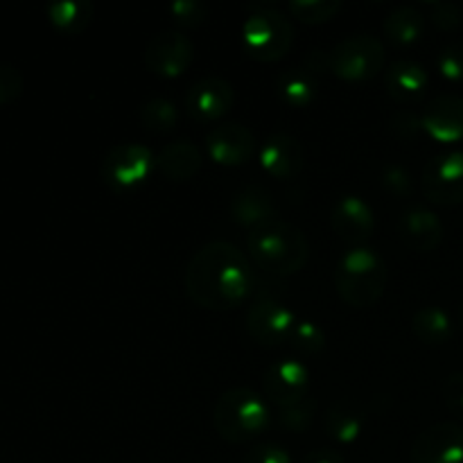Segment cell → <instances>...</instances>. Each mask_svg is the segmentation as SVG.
<instances>
[{
  "label": "cell",
  "mask_w": 463,
  "mask_h": 463,
  "mask_svg": "<svg viewBox=\"0 0 463 463\" xmlns=\"http://www.w3.org/2000/svg\"><path fill=\"white\" fill-rule=\"evenodd\" d=\"M188 297L206 310H233L253 289V271L247 253L226 240H215L190 258L184 274Z\"/></svg>",
  "instance_id": "1"
},
{
  "label": "cell",
  "mask_w": 463,
  "mask_h": 463,
  "mask_svg": "<svg viewBox=\"0 0 463 463\" xmlns=\"http://www.w3.org/2000/svg\"><path fill=\"white\" fill-rule=\"evenodd\" d=\"M251 260L267 274L292 276L303 269L310 258V242L297 224L274 220L249 235Z\"/></svg>",
  "instance_id": "2"
},
{
  "label": "cell",
  "mask_w": 463,
  "mask_h": 463,
  "mask_svg": "<svg viewBox=\"0 0 463 463\" xmlns=\"http://www.w3.org/2000/svg\"><path fill=\"white\" fill-rule=\"evenodd\" d=\"M389 269L380 253L369 247L348 249L335 269V288L342 301L353 307H369L383 298Z\"/></svg>",
  "instance_id": "3"
},
{
  "label": "cell",
  "mask_w": 463,
  "mask_h": 463,
  "mask_svg": "<svg viewBox=\"0 0 463 463\" xmlns=\"http://www.w3.org/2000/svg\"><path fill=\"white\" fill-rule=\"evenodd\" d=\"M271 423V411L265 398L249 387H233L222 393L213 411L217 434L229 443H251Z\"/></svg>",
  "instance_id": "4"
},
{
  "label": "cell",
  "mask_w": 463,
  "mask_h": 463,
  "mask_svg": "<svg viewBox=\"0 0 463 463\" xmlns=\"http://www.w3.org/2000/svg\"><path fill=\"white\" fill-rule=\"evenodd\" d=\"M292 21L271 5L251 7L242 25V45L258 63H276L292 50Z\"/></svg>",
  "instance_id": "5"
},
{
  "label": "cell",
  "mask_w": 463,
  "mask_h": 463,
  "mask_svg": "<svg viewBox=\"0 0 463 463\" xmlns=\"http://www.w3.org/2000/svg\"><path fill=\"white\" fill-rule=\"evenodd\" d=\"M384 66V45L371 34L346 36L328 52V71L346 81H366Z\"/></svg>",
  "instance_id": "6"
},
{
  "label": "cell",
  "mask_w": 463,
  "mask_h": 463,
  "mask_svg": "<svg viewBox=\"0 0 463 463\" xmlns=\"http://www.w3.org/2000/svg\"><path fill=\"white\" fill-rule=\"evenodd\" d=\"M154 167H156V158H154L152 149H147L145 145H116L109 149L102 161V179L109 188L127 193V190L143 185Z\"/></svg>",
  "instance_id": "7"
},
{
  "label": "cell",
  "mask_w": 463,
  "mask_h": 463,
  "mask_svg": "<svg viewBox=\"0 0 463 463\" xmlns=\"http://www.w3.org/2000/svg\"><path fill=\"white\" fill-rule=\"evenodd\" d=\"M143 61L149 72L165 80L184 75L194 61V43L179 30H165L145 45Z\"/></svg>",
  "instance_id": "8"
},
{
  "label": "cell",
  "mask_w": 463,
  "mask_h": 463,
  "mask_svg": "<svg viewBox=\"0 0 463 463\" xmlns=\"http://www.w3.org/2000/svg\"><path fill=\"white\" fill-rule=\"evenodd\" d=\"M423 193L437 206L463 202V152L452 149L434 156L423 170Z\"/></svg>",
  "instance_id": "9"
},
{
  "label": "cell",
  "mask_w": 463,
  "mask_h": 463,
  "mask_svg": "<svg viewBox=\"0 0 463 463\" xmlns=\"http://www.w3.org/2000/svg\"><path fill=\"white\" fill-rule=\"evenodd\" d=\"M235 89L224 77L206 75L188 89L184 107L197 122H215L233 109Z\"/></svg>",
  "instance_id": "10"
},
{
  "label": "cell",
  "mask_w": 463,
  "mask_h": 463,
  "mask_svg": "<svg viewBox=\"0 0 463 463\" xmlns=\"http://www.w3.org/2000/svg\"><path fill=\"white\" fill-rule=\"evenodd\" d=\"M297 317L274 298H260L247 312V330L262 346H280L289 342Z\"/></svg>",
  "instance_id": "11"
},
{
  "label": "cell",
  "mask_w": 463,
  "mask_h": 463,
  "mask_svg": "<svg viewBox=\"0 0 463 463\" xmlns=\"http://www.w3.org/2000/svg\"><path fill=\"white\" fill-rule=\"evenodd\" d=\"M411 463H463V425L446 420L423 430L411 446Z\"/></svg>",
  "instance_id": "12"
},
{
  "label": "cell",
  "mask_w": 463,
  "mask_h": 463,
  "mask_svg": "<svg viewBox=\"0 0 463 463\" xmlns=\"http://www.w3.org/2000/svg\"><path fill=\"white\" fill-rule=\"evenodd\" d=\"M208 156L224 167H240L251 161L256 152V136L242 122H224L208 131Z\"/></svg>",
  "instance_id": "13"
},
{
  "label": "cell",
  "mask_w": 463,
  "mask_h": 463,
  "mask_svg": "<svg viewBox=\"0 0 463 463\" xmlns=\"http://www.w3.org/2000/svg\"><path fill=\"white\" fill-rule=\"evenodd\" d=\"M330 226L339 235V240L351 244V249L364 247V242L375 231V213L362 197L346 194L335 203L330 213Z\"/></svg>",
  "instance_id": "14"
},
{
  "label": "cell",
  "mask_w": 463,
  "mask_h": 463,
  "mask_svg": "<svg viewBox=\"0 0 463 463\" xmlns=\"http://www.w3.org/2000/svg\"><path fill=\"white\" fill-rule=\"evenodd\" d=\"M265 393L279 407L294 405L310 396V371L298 360H280L265 373Z\"/></svg>",
  "instance_id": "15"
},
{
  "label": "cell",
  "mask_w": 463,
  "mask_h": 463,
  "mask_svg": "<svg viewBox=\"0 0 463 463\" xmlns=\"http://www.w3.org/2000/svg\"><path fill=\"white\" fill-rule=\"evenodd\" d=\"M260 165L274 179L289 181L306 165V149L288 131H274L260 147Z\"/></svg>",
  "instance_id": "16"
},
{
  "label": "cell",
  "mask_w": 463,
  "mask_h": 463,
  "mask_svg": "<svg viewBox=\"0 0 463 463\" xmlns=\"http://www.w3.org/2000/svg\"><path fill=\"white\" fill-rule=\"evenodd\" d=\"M423 131L437 143L463 140V98L461 95H437L423 111Z\"/></svg>",
  "instance_id": "17"
},
{
  "label": "cell",
  "mask_w": 463,
  "mask_h": 463,
  "mask_svg": "<svg viewBox=\"0 0 463 463\" xmlns=\"http://www.w3.org/2000/svg\"><path fill=\"white\" fill-rule=\"evenodd\" d=\"M398 235L411 251H434L443 240V222L430 208L411 206L398 220Z\"/></svg>",
  "instance_id": "18"
},
{
  "label": "cell",
  "mask_w": 463,
  "mask_h": 463,
  "mask_svg": "<svg viewBox=\"0 0 463 463\" xmlns=\"http://www.w3.org/2000/svg\"><path fill=\"white\" fill-rule=\"evenodd\" d=\"M231 217L244 229L256 231L279 220V211H276L274 197L265 185L249 184L240 188L231 199Z\"/></svg>",
  "instance_id": "19"
},
{
  "label": "cell",
  "mask_w": 463,
  "mask_h": 463,
  "mask_svg": "<svg viewBox=\"0 0 463 463\" xmlns=\"http://www.w3.org/2000/svg\"><path fill=\"white\" fill-rule=\"evenodd\" d=\"M384 86H387L389 98L401 104L419 102L430 86V75L419 61L414 59H398L389 66L384 75Z\"/></svg>",
  "instance_id": "20"
},
{
  "label": "cell",
  "mask_w": 463,
  "mask_h": 463,
  "mask_svg": "<svg viewBox=\"0 0 463 463\" xmlns=\"http://www.w3.org/2000/svg\"><path fill=\"white\" fill-rule=\"evenodd\" d=\"M202 149L193 143V140H172L165 147L158 152L156 167L165 179L184 184L190 181L199 170H202Z\"/></svg>",
  "instance_id": "21"
},
{
  "label": "cell",
  "mask_w": 463,
  "mask_h": 463,
  "mask_svg": "<svg viewBox=\"0 0 463 463\" xmlns=\"http://www.w3.org/2000/svg\"><path fill=\"white\" fill-rule=\"evenodd\" d=\"M324 428L328 437L337 443H355L364 430V411L351 401H337L326 410Z\"/></svg>",
  "instance_id": "22"
},
{
  "label": "cell",
  "mask_w": 463,
  "mask_h": 463,
  "mask_svg": "<svg viewBox=\"0 0 463 463\" xmlns=\"http://www.w3.org/2000/svg\"><path fill=\"white\" fill-rule=\"evenodd\" d=\"M425 32V14L414 5H401L384 18V34L393 45L416 43Z\"/></svg>",
  "instance_id": "23"
},
{
  "label": "cell",
  "mask_w": 463,
  "mask_h": 463,
  "mask_svg": "<svg viewBox=\"0 0 463 463\" xmlns=\"http://www.w3.org/2000/svg\"><path fill=\"white\" fill-rule=\"evenodd\" d=\"M276 93L285 104L303 109L317 98V75L307 68H292L276 77Z\"/></svg>",
  "instance_id": "24"
},
{
  "label": "cell",
  "mask_w": 463,
  "mask_h": 463,
  "mask_svg": "<svg viewBox=\"0 0 463 463\" xmlns=\"http://www.w3.org/2000/svg\"><path fill=\"white\" fill-rule=\"evenodd\" d=\"M45 12L48 21L63 34H80L93 21V3L89 0H54Z\"/></svg>",
  "instance_id": "25"
},
{
  "label": "cell",
  "mask_w": 463,
  "mask_h": 463,
  "mask_svg": "<svg viewBox=\"0 0 463 463\" xmlns=\"http://www.w3.org/2000/svg\"><path fill=\"white\" fill-rule=\"evenodd\" d=\"M414 335L428 346H441L452 337V319L443 307L428 306L414 312L411 319Z\"/></svg>",
  "instance_id": "26"
},
{
  "label": "cell",
  "mask_w": 463,
  "mask_h": 463,
  "mask_svg": "<svg viewBox=\"0 0 463 463\" xmlns=\"http://www.w3.org/2000/svg\"><path fill=\"white\" fill-rule=\"evenodd\" d=\"M140 120L154 134H165V131L175 129L176 122H179V109L167 98H154L143 104Z\"/></svg>",
  "instance_id": "27"
},
{
  "label": "cell",
  "mask_w": 463,
  "mask_h": 463,
  "mask_svg": "<svg viewBox=\"0 0 463 463\" xmlns=\"http://www.w3.org/2000/svg\"><path fill=\"white\" fill-rule=\"evenodd\" d=\"M288 9L294 18L306 25H319V23L330 21L342 9V3L339 0H292Z\"/></svg>",
  "instance_id": "28"
},
{
  "label": "cell",
  "mask_w": 463,
  "mask_h": 463,
  "mask_svg": "<svg viewBox=\"0 0 463 463\" xmlns=\"http://www.w3.org/2000/svg\"><path fill=\"white\" fill-rule=\"evenodd\" d=\"M315 416L317 398L312 396V393L307 398H303V401L294 402V405L279 407V423L283 425V428L292 430V432H303V430L310 428Z\"/></svg>",
  "instance_id": "29"
},
{
  "label": "cell",
  "mask_w": 463,
  "mask_h": 463,
  "mask_svg": "<svg viewBox=\"0 0 463 463\" xmlns=\"http://www.w3.org/2000/svg\"><path fill=\"white\" fill-rule=\"evenodd\" d=\"M289 344L298 353H303V355H319L326 348V335L312 321H297V326L292 330V337H289Z\"/></svg>",
  "instance_id": "30"
},
{
  "label": "cell",
  "mask_w": 463,
  "mask_h": 463,
  "mask_svg": "<svg viewBox=\"0 0 463 463\" xmlns=\"http://www.w3.org/2000/svg\"><path fill=\"white\" fill-rule=\"evenodd\" d=\"M170 16L179 27H197L208 18V5L202 0H175Z\"/></svg>",
  "instance_id": "31"
},
{
  "label": "cell",
  "mask_w": 463,
  "mask_h": 463,
  "mask_svg": "<svg viewBox=\"0 0 463 463\" xmlns=\"http://www.w3.org/2000/svg\"><path fill=\"white\" fill-rule=\"evenodd\" d=\"M439 72L450 81H463V41H452L439 52Z\"/></svg>",
  "instance_id": "32"
},
{
  "label": "cell",
  "mask_w": 463,
  "mask_h": 463,
  "mask_svg": "<svg viewBox=\"0 0 463 463\" xmlns=\"http://www.w3.org/2000/svg\"><path fill=\"white\" fill-rule=\"evenodd\" d=\"M430 18L443 32H455L463 25V9L457 3H432Z\"/></svg>",
  "instance_id": "33"
},
{
  "label": "cell",
  "mask_w": 463,
  "mask_h": 463,
  "mask_svg": "<svg viewBox=\"0 0 463 463\" xmlns=\"http://www.w3.org/2000/svg\"><path fill=\"white\" fill-rule=\"evenodd\" d=\"M23 86H25V80L21 71L9 63H0V107L14 102L23 93Z\"/></svg>",
  "instance_id": "34"
},
{
  "label": "cell",
  "mask_w": 463,
  "mask_h": 463,
  "mask_svg": "<svg viewBox=\"0 0 463 463\" xmlns=\"http://www.w3.org/2000/svg\"><path fill=\"white\" fill-rule=\"evenodd\" d=\"M242 463H292L289 452L276 443H258L244 455Z\"/></svg>",
  "instance_id": "35"
},
{
  "label": "cell",
  "mask_w": 463,
  "mask_h": 463,
  "mask_svg": "<svg viewBox=\"0 0 463 463\" xmlns=\"http://www.w3.org/2000/svg\"><path fill=\"white\" fill-rule=\"evenodd\" d=\"M443 401L450 407L455 414L463 416V373L457 371V373H450L446 380H443Z\"/></svg>",
  "instance_id": "36"
},
{
  "label": "cell",
  "mask_w": 463,
  "mask_h": 463,
  "mask_svg": "<svg viewBox=\"0 0 463 463\" xmlns=\"http://www.w3.org/2000/svg\"><path fill=\"white\" fill-rule=\"evenodd\" d=\"M383 184L384 188H387L392 194H396V197H407V194L411 193V179L401 165L387 167L383 176Z\"/></svg>",
  "instance_id": "37"
},
{
  "label": "cell",
  "mask_w": 463,
  "mask_h": 463,
  "mask_svg": "<svg viewBox=\"0 0 463 463\" xmlns=\"http://www.w3.org/2000/svg\"><path fill=\"white\" fill-rule=\"evenodd\" d=\"M392 127L401 138H416L423 131V118L416 116L414 111H398L393 116Z\"/></svg>",
  "instance_id": "38"
},
{
  "label": "cell",
  "mask_w": 463,
  "mask_h": 463,
  "mask_svg": "<svg viewBox=\"0 0 463 463\" xmlns=\"http://www.w3.org/2000/svg\"><path fill=\"white\" fill-rule=\"evenodd\" d=\"M303 463H344V457L330 448H319V450H312Z\"/></svg>",
  "instance_id": "39"
},
{
  "label": "cell",
  "mask_w": 463,
  "mask_h": 463,
  "mask_svg": "<svg viewBox=\"0 0 463 463\" xmlns=\"http://www.w3.org/2000/svg\"><path fill=\"white\" fill-rule=\"evenodd\" d=\"M459 324H461V328H463V301H461V307H459Z\"/></svg>",
  "instance_id": "40"
}]
</instances>
